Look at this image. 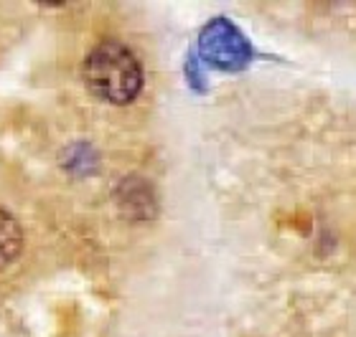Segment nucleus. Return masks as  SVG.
<instances>
[{"label": "nucleus", "instance_id": "1", "mask_svg": "<svg viewBox=\"0 0 356 337\" xmlns=\"http://www.w3.org/2000/svg\"><path fill=\"white\" fill-rule=\"evenodd\" d=\"M82 76L97 99L115 107L135 102L145 81L138 56L120 41H99L84 59Z\"/></svg>", "mask_w": 356, "mask_h": 337}, {"label": "nucleus", "instance_id": "2", "mask_svg": "<svg viewBox=\"0 0 356 337\" xmlns=\"http://www.w3.org/2000/svg\"><path fill=\"white\" fill-rule=\"evenodd\" d=\"M199 56L219 71H242L252 64L254 49L229 18H211L199 33Z\"/></svg>", "mask_w": 356, "mask_h": 337}, {"label": "nucleus", "instance_id": "3", "mask_svg": "<svg viewBox=\"0 0 356 337\" xmlns=\"http://www.w3.org/2000/svg\"><path fill=\"white\" fill-rule=\"evenodd\" d=\"M23 251V231L18 221L0 208V271L8 269Z\"/></svg>", "mask_w": 356, "mask_h": 337}, {"label": "nucleus", "instance_id": "4", "mask_svg": "<svg viewBox=\"0 0 356 337\" xmlns=\"http://www.w3.org/2000/svg\"><path fill=\"white\" fill-rule=\"evenodd\" d=\"M153 203H156V198H153V191L148 188V183L145 180H127L125 185H122V200H120V205H125V208H138V213L135 216H150L145 208H153Z\"/></svg>", "mask_w": 356, "mask_h": 337}, {"label": "nucleus", "instance_id": "5", "mask_svg": "<svg viewBox=\"0 0 356 337\" xmlns=\"http://www.w3.org/2000/svg\"><path fill=\"white\" fill-rule=\"evenodd\" d=\"M67 165H82V173L84 168H95V155H92V150H89L87 145H76V157H72V162H67Z\"/></svg>", "mask_w": 356, "mask_h": 337}]
</instances>
